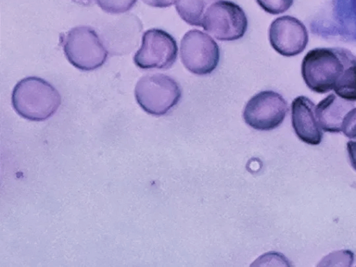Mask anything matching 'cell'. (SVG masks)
Wrapping results in <instances>:
<instances>
[{"label":"cell","mask_w":356,"mask_h":267,"mask_svg":"<svg viewBox=\"0 0 356 267\" xmlns=\"http://www.w3.org/2000/svg\"><path fill=\"white\" fill-rule=\"evenodd\" d=\"M95 2L106 13L120 14L131 10L137 0H95Z\"/></svg>","instance_id":"14"},{"label":"cell","mask_w":356,"mask_h":267,"mask_svg":"<svg viewBox=\"0 0 356 267\" xmlns=\"http://www.w3.org/2000/svg\"><path fill=\"white\" fill-rule=\"evenodd\" d=\"M271 47L283 56L291 57L302 53L309 42L305 25L298 19L284 15L274 19L268 29Z\"/></svg>","instance_id":"9"},{"label":"cell","mask_w":356,"mask_h":267,"mask_svg":"<svg viewBox=\"0 0 356 267\" xmlns=\"http://www.w3.org/2000/svg\"><path fill=\"white\" fill-rule=\"evenodd\" d=\"M355 106V102L345 99L336 93H330L316 105V115L321 129L325 132L339 133L347 113Z\"/></svg>","instance_id":"11"},{"label":"cell","mask_w":356,"mask_h":267,"mask_svg":"<svg viewBox=\"0 0 356 267\" xmlns=\"http://www.w3.org/2000/svg\"><path fill=\"white\" fill-rule=\"evenodd\" d=\"M346 149L350 163L356 171V141L349 140L346 144Z\"/></svg>","instance_id":"17"},{"label":"cell","mask_w":356,"mask_h":267,"mask_svg":"<svg viewBox=\"0 0 356 267\" xmlns=\"http://www.w3.org/2000/svg\"><path fill=\"white\" fill-rule=\"evenodd\" d=\"M341 132L348 138L356 139V107L350 110L346 115Z\"/></svg>","instance_id":"16"},{"label":"cell","mask_w":356,"mask_h":267,"mask_svg":"<svg viewBox=\"0 0 356 267\" xmlns=\"http://www.w3.org/2000/svg\"><path fill=\"white\" fill-rule=\"evenodd\" d=\"M67 60L82 71H92L102 66L108 51L97 32L88 26L71 29L61 38Z\"/></svg>","instance_id":"3"},{"label":"cell","mask_w":356,"mask_h":267,"mask_svg":"<svg viewBox=\"0 0 356 267\" xmlns=\"http://www.w3.org/2000/svg\"><path fill=\"white\" fill-rule=\"evenodd\" d=\"M356 56L341 47H318L309 50L302 59L301 74L312 91L324 94L334 90Z\"/></svg>","instance_id":"1"},{"label":"cell","mask_w":356,"mask_h":267,"mask_svg":"<svg viewBox=\"0 0 356 267\" xmlns=\"http://www.w3.org/2000/svg\"><path fill=\"white\" fill-rule=\"evenodd\" d=\"M294 0H256L257 4L266 13L278 15L288 10Z\"/></svg>","instance_id":"15"},{"label":"cell","mask_w":356,"mask_h":267,"mask_svg":"<svg viewBox=\"0 0 356 267\" xmlns=\"http://www.w3.org/2000/svg\"><path fill=\"white\" fill-rule=\"evenodd\" d=\"M334 91L345 99L356 102V61L346 69Z\"/></svg>","instance_id":"13"},{"label":"cell","mask_w":356,"mask_h":267,"mask_svg":"<svg viewBox=\"0 0 356 267\" xmlns=\"http://www.w3.org/2000/svg\"><path fill=\"white\" fill-rule=\"evenodd\" d=\"M248 26L246 14L240 6L219 0L208 8L202 26L218 40L234 41L243 37Z\"/></svg>","instance_id":"5"},{"label":"cell","mask_w":356,"mask_h":267,"mask_svg":"<svg viewBox=\"0 0 356 267\" xmlns=\"http://www.w3.org/2000/svg\"><path fill=\"white\" fill-rule=\"evenodd\" d=\"M180 58L191 73L204 76L213 72L220 60V49L208 34L197 29L187 31L180 43Z\"/></svg>","instance_id":"6"},{"label":"cell","mask_w":356,"mask_h":267,"mask_svg":"<svg viewBox=\"0 0 356 267\" xmlns=\"http://www.w3.org/2000/svg\"><path fill=\"white\" fill-rule=\"evenodd\" d=\"M289 108L285 99L273 90H263L252 96L243 113L245 122L259 131H270L284 121Z\"/></svg>","instance_id":"8"},{"label":"cell","mask_w":356,"mask_h":267,"mask_svg":"<svg viewBox=\"0 0 356 267\" xmlns=\"http://www.w3.org/2000/svg\"><path fill=\"white\" fill-rule=\"evenodd\" d=\"M291 124L297 137L308 145H319L322 129L316 115V105L307 97L300 95L291 103Z\"/></svg>","instance_id":"10"},{"label":"cell","mask_w":356,"mask_h":267,"mask_svg":"<svg viewBox=\"0 0 356 267\" xmlns=\"http://www.w3.org/2000/svg\"><path fill=\"white\" fill-rule=\"evenodd\" d=\"M219 0H177L175 8L180 17L191 26H202L208 8Z\"/></svg>","instance_id":"12"},{"label":"cell","mask_w":356,"mask_h":267,"mask_svg":"<svg viewBox=\"0 0 356 267\" xmlns=\"http://www.w3.org/2000/svg\"><path fill=\"white\" fill-rule=\"evenodd\" d=\"M145 4L156 8H166L173 5L177 0H141Z\"/></svg>","instance_id":"18"},{"label":"cell","mask_w":356,"mask_h":267,"mask_svg":"<svg viewBox=\"0 0 356 267\" xmlns=\"http://www.w3.org/2000/svg\"><path fill=\"white\" fill-rule=\"evenodd\" d=\"M177 54V44L172 35L160 29H151L143 33L134 62L143 70H166L174 65Z\"/></svg>","instance_id":"7"},{"label":"cell","mask_w":356,"mask_h":267,"mask_svg":"<svg viewBox=\"0 0 356 267\" xmlns=\"http://www.w3.org/2000/svg\"><path fill=\"white\" fill-rule=\"evenodd\" d=\"M12 105L21 117L42 121L59 108L61 97L49 82L38 76H27L17 83L11 96Z\"/></svg>","instance_id":"2"},{"label":"cell","mask_w":356,"mask_h":267,"mask_svg":"<svg viewBox=\"0 0 356 267\" xmlns=\"http://www.w3.org/2000/svg\"><path fill=\"white\" fill-rule=\"evenodd\" d=\"M138 105L146 113L161 116L168 113L179 102L181 90L171 76L161 73L142 76L134 90Z\"/></svg>","instance_id":"4"}]
</instances>
